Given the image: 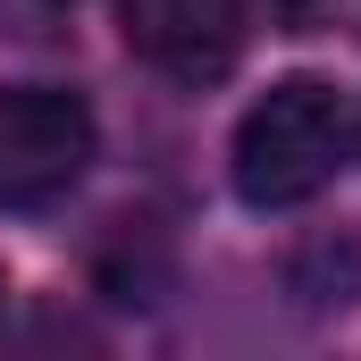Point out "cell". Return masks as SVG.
I'll return each mask as SVG.
<instances>
[{
    "label": "cell",
    "mask_w": 361,
    "mask_h": 361,
    "mask_svg": "<svg viewBox=\"0 0 361 361\" xmlns=\"http://www.w3.org/2000/svg\"><path fill=\"white\" fill-rule=\"evenodd\" d=\"M353 152V109L328 76H286L269 85L244 126H235V193L252 210H294L311 193H328Z\"/></svg>",
    "instance_id": "6da1fadb"
},
{
    "label": "cell",
    "mask_w": 361,
    "mask_h": 361,
    "mask_svg": "<svg viewBox=\"0 0 361 361\" xmlns=\"http://www.w3.org/2000/svg\"><path fill=\"white\" fill-rule=\"evenodd\" d=\"M101 160L92 101L68 85H8L0 92V210L42 219L59 210Z\"/></svg>",
    "instance_id": "7a4b0ae2"
},
{
    "label": "cell",
    "mask_w": 361,
    "mask_h": 361,
    "mask_svg": "<svg viewBox=\"0 0 361 361\" xmlns=\"http://www.w3.org/2000/svg\"><path fill=\"white\" fill-rule=\"evenodd\" d=\"M126 51L152 59L169 85H219L244 59L252 8L244 0H118Z\"/></svg>",
    "instance_id": "3957f363"
},
{
    "label": "cell",
    "mask_w": 361,
    "mask_h": 361,
    "mask_svg": "<svg viewBox=\"0 0 361 361\" xmlns=\"http://www.w3.org/2000/svg\"><path fill=\"white\" fill-rule=\"evenodd\" d=\"M252 17H269L277 34H311L319 17H328V0H244Z\"/></svg>",
    "instance_id": "277c9868"
}]
</instances>
